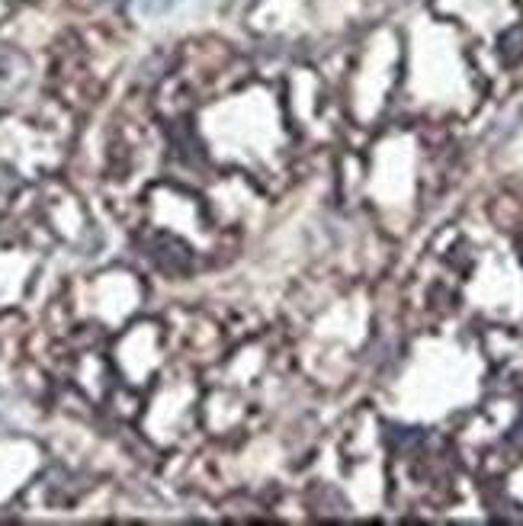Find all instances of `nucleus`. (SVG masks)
<instances>
[{
    "instance_id": "1",
    "label": "nucleus",
    "mask_w": 523,
    "mask_h": 526,
    "mask_svg": "<svg viewBox=\"0 0 523 526\" xmlns=\"http://www.w3.org/2000/svg\"><path fill=\"white\" fill-rule=\"evenodd\" d=\"M174 3H177V0H145L141 10H145V13H164V10H170Z\"/></svg>"
}]
</instances>
